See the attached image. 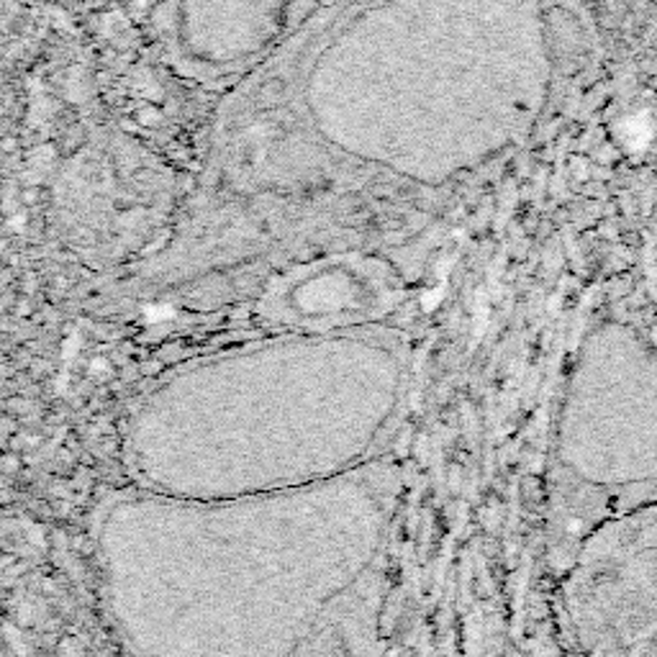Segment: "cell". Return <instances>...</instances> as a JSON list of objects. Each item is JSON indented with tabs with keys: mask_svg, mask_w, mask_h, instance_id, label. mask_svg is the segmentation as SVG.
Here are the masks:
<instances>
[{
	"mask_svg": "<svg viewBox=\"0 0 657 657\" xmlns=\"http://www.w3.org/2000/svg\"><path fill=\"white\" fill-rule=\"evenodd\" d=\"M565 460L586 484H657V352L635 329L594 331L573 378Z\"/></svg>",
	"mask_w": 657,
	"mask_h": 657,
	"instance_id": "cell-1",
	"label": "cell"
},
{
	"mask_svg": "<svg viewBox=\"0 0 657 657\" xmlns=\"http://www.w3.org/2000/svg\"><path fill=\"white\" fill-rule=\"evenodd\" d=\"M570 611L586 657H657V501L590 539Z\"/></svg>",
	"mask_w": 657,
	"mask_h": 657,
	"instance_id": "cell-2",
	"label": "cell"
}]
</instances>
